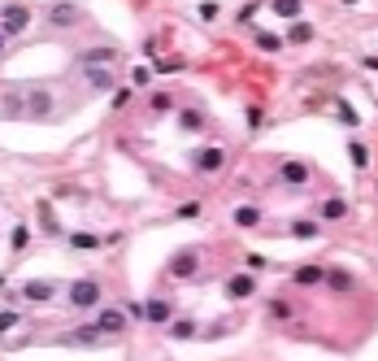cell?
<instances>
[{
    "instance_id": "16",
    "label": "cell",
    "mask_w": 378,
    "mask_h": 361,
    "mask_svg": "<svg viewBox=\"0 0 378 361\" xmlns=\"http://www.w3.org/2000/svg\"><path fill=\"white\" fill-rule=\"evenodd\" d=\"M70 244H74V249H101V240H96L92 231H78V235H74Z\"/></svg>"
},
{
    "instance_id": "1",
    "label": "cell",
    "mask_w": 378,
    "mask_h": 361,
    "mask_svg": "<svg viewBox=\"0 0 378 361\" xmlns=\"http://www.w3.org/2000/svg\"><path fill=\"white\" fill-rule=\"evenodd\" d=\"M53 105L57 101H53V92H48V87H31L26 92V118L31 122H44L48 113H53Z\"/></svg>"
},
{
    "instance_id": "4",
    "label": "cell",
    "mask_w": 378,
    "mask_h": 361,
    "mask_svg": "<svg viewBox=\"0 0 378 361\" xmlns=\"http://www.w3.org/2000/svg\"><path fill=\"white\" fill-rule=\"evenodd\" d=\"M226 166V153L222 149H200V153H196V170H200V174H213V170H222Z\"/></svg>"
},
{
    "instance_id": "25",
    "label": "cell",
    "mask_w": 378,
    "mask_h": 361,
    "mask_svg": "<svg viewBox=\"0 0 378 361\" xmlns=\"http://www.w3.org/2000/svg\"><path fill=\"white\" fill-rule=\"evenodd\" d=\"M348 5H352V0H348Z\"/></svg>"
},
{
    "instance_id": "12",
    "label": "cell",
    "mask_w": 378,
    "mask_h": 361,
    "mask_svg": "<svg viewBox=\"0 0 378 361\" xmlns=\"http://www.w3.org/2000/svg\"><path fill=\"white\" fill-rule=\"evenodd\" d=\"M87 83H92L96 92H109V87H113V74H109V70H96V65H87Z\"/></svg>"
},
{
    "instance_id": "20",
    "label": "cell",
    "mask_w": 378,
    "mask_h": 361,
    "mask_svg": "<svg viewBox=\"0 0 378 361\" xmlns=\"http://www.w3.org/2000/svg\"><path fill=\"white\" fill-rule=\"evenodd\" d=\"M309 35H313V31H309V22H295V26H291V40H295V44H304Z\"/></svg>"
},
{
    "instance_id": "21",
    "label": "cell",
    "mask_w": 378,
    "mask_h": 361,
    "mask_svg": "<svg viewBox=\"0 0 378 361\" xmlns=\"http://www.w3.org/2000/svg\"><path fill=\"white\" fill-rule=\"evenodd\" d=\"M295 278H300V283H318V278H322V270H318V266H309V270H300Z\"/></svg>"
},
{
    "instance_id": "11",
    "label": "cell",
    "mask_w": 378,
    "mask_h": 361,
    "mask_svg": "<svg viewBox=\"0 0 378 361\" xmlns=\"http://www.w3.org/2000/svg\"><path fill=\"white\" fill-rule=\"evenodd\" d=\"M170 274H174V278H191V274H196V257H191V253H183V257H174V266H170Z\"/></svg>"
},
{
    "instance_id": "8",
    "label": "cell",
    "mask_w": 378,
    "mask_h": 361,
    "mask_svg": "<svg viewBox=\"0 0 378 361\" xmlns=\"http://www.w3.org/2000/svg\"><path fill=\"white\" fill-rule=\"evenodd\" d=\"M53 283H22L18 287V296H26V301H48V296H53Z\"/></svg>"
},
{
    "instance_id": "3",
    "label": "cell",
    "mask_w": 378,
    "mask_h": 361,
    "mask_svg": "<svg viewBox=\"0 0 378 361\" xmlns=\"http://www.w3.org/2000/svg\"><path fill=\"white\" fill-rule=\"evenodd\" d=\"M96 301H101V283H92V278H78V283L70 287V305L74 309H92Z\"/></svg>"
},
{
    "instance_id": "19",
    "label": "cell",
    "mask_w": 378,
    "mask_h": 361,
    "mask_svg": "<svg viewBox=\"0 0 378 361\" xmlns=\"http://www.w3.org/2000/svg\"><path fill=\"white\" fill-rule=\"evenodd\" d=\"M257 44H261V48H270V53H278V48H283V40L270 35V31H266V35H257Z\"/></svg>"
},
{
    "instance_id": "10",
    "label": "cell",
    "mask_w": 378,
    "mask_h": 361,
    "mask_svg": "<svg viewBox=\"0 0 378 361\" xmlns=\"http://www.w3.org/2000/svg\"><path fill=\"white\" fill-rule=\"evenodd\" d=\"M278 174H283V183H304V178H309V170L300 166V161H283V170H278Z\"/></svg>"
},
{
    "instance_id": "14",
    "label": "cell",
    "mask_w": 378,
    "mask_h": 361,
    "mask_svg": "<svg viewBox=\"0 0 378 361\" xmlns=\"http://www.w3.org/2000/svg\"><path fill=\"white\" fill-rule=\"evenodd\" d=\"M278 18H300V0H274Z\"/></svg>"
},
{
    "instance_id": "24",
    "label": "cell",
    "mask_w": 378,
    "mask_h": 361,
    "mask_svg": "<svg viewBox=\"0 0 378 361\" xmlns=\"http://www.w3.org/2000/svg\"><path fill=\"white\" fill-rule=\"evenodd\" d=\"M0 53H5V31H0Z\"/></svg>"
},
{
    "instance_id": "15",
    "label": "cell",
    "mask_w": 378,
    "mask_h": 361,
    "mask_svg": "<svg viewBox=\"0 0 378 361\" xmlns=\"http://www.w3.org/2000/svg\"><path fill=\"white\" fill-rule=\"evenodd\" d=\"M96 61H113V53H109V48H87V53H83V65H96Z\"/></svg>"
},
{
    "instance_id": "7",
    "label": "cell",
    "mask_w": 378,
    "mask_h": 361,
    "mask_svg": "<svg viewBox=\"0 0 378 361\" xmlns=\"http://www.w3.org/2000/svg\"><path fill=\"white\" fill-rule=\"evenodd\" d=\"M252 287H257V283H252V278H248V274H231V283H226V292H231V296H235V301H243V296H252Z\"/></svg>"
},
{
    "instance_id": "22",
    "label": "cell",
    "mask_w": 378,
    "mask_h": 361,
    "mask_svg": "<svg viewBox=\"0 0 378 361\" xmlns=\"http://www.w3.org/2000/svg\"><path fill=\"white\" fill-rule=\"evenodd\" d=\"M322 213H326V218H343V201H326Z\"/></svg>"
},
{
    "instance_id": "2",
    "label": "cell",
    "mask_w": 378,
    "mask_h": 361,
    "mask_svg": "<svg viewBox=\"0 0 378 361\" xmlns=\"http://www.w3.org/2000/svg\"><path fill=\"white\" fill-rule=\"evenodd\" d=\"M31 26V9L26 5H5L0 9V31L5 35H18V31H26Z\"/></svg>"
},
{
    "instance_id": "18",
    "label": "cell",
    "mask_w": 378,
    "mask_h": 361,
    "mask_svg": "<svg viewBox=\"0 0 378 361\" xmlns=\"http://www.w3.org/2000/svg\"><path fill=\"white\" fill-rule=\"evenodd\" d=\"M183 126H187V131H200V126H205V118H200L196 109H183Z\"/></svg>"
},
{
    "instance_id": "17",
    "label": "cell",
    "mask_w": 378,
    "mask_h": 361,
    "mask_svg": "<svg viewBox=\"0 0 378 361\" xmlns=\"http://www.w3.org/2000/svg\"><path fill=\"white\" fill-rule=\"evenodd\" d=\"M153 109H157V113L174 109V96H170V92H157V96H153Z\"/></svg>"
},
{
    "instance_id": "13",
    "label": "cell",
    "mask_w": 378,
    "mask_h": 361,
    "mask_svg": "<svg viewBox=\"0 0 378 361\" xmlns=\"http://www.w3.org/2000/svg\"><path fill=\"white\" fill-rule=\"evenodd\" d=\"M231 218H235V226H257V222H261V213H257L252 205H239Z\"/></svg>"
},
{
    "instance_id": "23",
    "label": "cell",
    "mask_w": 378,
    "mask_h": 361,
    "mask_svg": "<svg viewBox=\"0 0 378 361\" xmlns=\"http://www.w3.org/2000/svg\"><path fill=\"white\" fill-rule=\"evenodd\" d=\"M13 326H18V314H0V335L13 331Z\"/></svg>"
},
{
    "instance_id": "6",
    "label": "cell",
    "mask_w": 378,
    "mask_h": 361,
    "mask_svg": "<svg viewBox=\"0 0 378 361\" xmlns=\"http://www.w3.org/2000/svg\"><path fill=\"white\" fill-rule=\"evenodd\" d=\"M48 22H53L57 31H61V26H74V22H78V9H74V5H53Z\"/></svg>"
},
{
    "instance_id": "9",
    "label": "cell",
    "mask_w": 378,
    "mask_h": 361,
    "mask_svg": "<svg viewBox=\"0 0 378 361\" xmlns=\"http://www.w3.org/2000/svg\"><path fill=\"white\" fill-rule=\"evenodd\" d=\"M144 318H148V322H166V318H170V305L161 301V296H153V301L144 305Z\"/></svg>"
},
{
    "instance_id": "5",
    "label": "cell",
    "mask_w": 378,
    "mask_h": 361,
    "mask_svg": "<svg viewBox=\"0 0 378 361\" xmlns=\"http://www.w3.org/2000/svg\"><path fill=\"white\" fill-rule=\"evenodd\" d=\"M96 331H105V335L126 331V314H122V309H105V314L96 318Z\"/></svg>"
}]
</instances>
